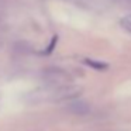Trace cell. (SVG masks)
<instances>
[{"label":"cell","mask_w":131,"mask_h":131,"mask_svg":"<svg viewBox=\"0 0 131 131\" xmlns=\"http://www.w3.org/2000/svg\"><path fill=\"white\" fill-rule=\"evenodd\" d=\"M68 110L71 111L72 114H75V116H86V114H89V111H90V107H89V104L86 102L78 100V102L69 103Z\"/></svg>","instance_id":"obj_1"},{"label":"cell","mask_w":131,"mask_h":131,"mask_svg":"<svg viewBox=\"0 0 131 131\" xmlns=\"http://www.w3.org/2000/svg\"><path fill=\"white\" fill-rule=\"evenodd\" d=\"M45 78L49 82H54V83L69 82V80H71L69 75H66L65 72L61 71V69H48V71L45 72Z\"/></svg>","instance_id":"obj_2"},{"label":"cell","mask_w":131,"mask_h":131,"mask_svg":"<svg viewBox=\"0 0 131 131\" xmlns=\"http://www.w3.org/2000/svg\"><path fill=\"white\" fill-rule=\"evenodd\" d=\"M83 62L86 63L88 66H90V68L96 69V71H106V69L108 68V65L106 62H100V61H94V59H89V58H86Z\"/></svg>","instance_id":"obj_3"},{"label":"cell","mask_w":131,"mask_h":131,"mask_svg":"<svg viewBox=\"0 0 131 131\" xmlns=\"http://www.w3.org/2000/svg\"><path fill=\"white\" fill-rule=\"evenodd\" d=\"M121 27L124 30H127L128 32H131V14H128V16H125V17H123L121 18Z\"/></svg>","instance_id":"obj_4"}]
</instances>
